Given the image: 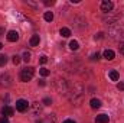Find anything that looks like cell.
<instances>
[{
	"instance_id": "6da1fadb",
	"label": "cell",
	"mask_w": 124,
	"mask_h": 123,
	"mask_svg": "<svg viewBox=\"0 0 124 123\" xmlns=\"http://www.w3.org/2000/svg\"><path fill=\"white\" fill-rule=\"evenodd\" d=\"M33 74H35V68L33 67H26L20 71V80L23 83H28L33 78Z\"/></svg>"
},
{
	"instance_id": "7a4b0ae2",
	"label": "cell",
	"mask_w": 124,
	"mask_h": 123,
	"mask_svg": "<svg viewBox=\"0 0 124 123\" xmlns=\"http://www.w3.org/2000/svg\"><path fill=\"white\" fill-rule=\"evenodd\" d=\"M28 109H29V103H28L26 100L20 98V100H17V101H16V110H17V112L23 113V112H26Z\"/></svg>"
},
{
	"instance_id": "3957f363",
	"label": "cell",
	"mask_w": 124,
	"mask_h": 123,
	"mask_svg": "<svg viewBox=\"0 0 124 123\" xmlns=\"http://www.w3.org/2000/svg\"><path fill=\"white\" fill-rule=\"evenodd\" d=\"M113 7H114V4H113V1H108V0H104V1L101 3V10H102V12H105V13H110V12L113 10Z\"/></svg>"
},
{
	"instance_id": "277c9868",
	"label": "cell",
	"mask_w": 124,
	"mask_h": 123,
	"mask_svg": "<svg viewBox=\"0 0 124 123\" xmlns=\"http://www.w3.org/2000/svg\"><path fill=\"white\" fill-rule=\"evenodd\" d=\"M19 39V33L16 31H9V33H7V41L9 42H16Z\"/></svg>"
},
{
	"instance_id": "5b68a950",
	"label": "cell",
	"mask_w": 124,
	"mask_h": 123,
	"mask_svg": "<svg viewBox=\"0 0 124 123\" xmlns=\"http://www.w3.org/2000/svg\"><path fill=\"white\" fill-rule=\"evenodd\" d=\"M13 113H15V110L10 107V106H4L3 109H1V114L4 116V117H9V116H13Z\"/></svg>"
},
{
	"instance_id": "8992f818",
	"label": "cell",
	"mask_w": 124,
	"mask_h": 123,
	"mask_svg": "<svg viewBox=\"0 0 124 123\" xmlns=\"http://www.w3.org/2000/svg\"><path fill=\"white\" fill-rule=\"evenodd\" d=\"M108 120H110V117L107 114H98L95 117V123H108Z\"/></svg>"
},
{
	"instance_id": "52a82bcc",
	"label": "cell",
	"mask_w": 124,
	"mask_h": 123,
	"mask_svg": "<svg viewBox=\"0 0 124 123\" xmlns=\"http://www.w3.org/2000/svg\"><path fill=\"white\" fill-rule=\"evenodd\" d=\"M39 42H40L39 35H32L31 41H29V45H31V46H38V45H39Z\"/></svg>"
},
{
	"instance_id": "ba28073f",
	"label": "cell",
	"mask_w": 124,
	"mask_h": 123,
	"mask_svg": "<svg viewBox=\"0 0 124 123\" xmlns=\"http://www.w3.org/2000/svg\"><path fill=\"white\" fill-rule=\"evenodd\" d=\"M114 57H116L114 51H111V49H105V51H104V58H105V60L111 61V60H114Z\"/></svg>"
},
{
	"instance_id": "9c48e42d",
	"label": "cell",
	"mask_w": 124,
	"mask_h": 123,
	"mask_svg": "<svg viewBox=\"0 0 124 123\" xmlns=\"http://www.w3.org/2000/svg\"><path fill=\"white\" fill-rule=\"evenodd\" d=\"M90 106H91V109L97 110V109H100V107H101V101H100L98 98H91V101H90Z\"/></svg>"
},
{
	"instance_id": "30bf717a",
	"label": "cell",
	"mask_w": 124,
	"mask_h": 123,
	"mask_svg": "<svg viewBox=\"0 0 124 123\" xmlns=\"http://www.w3.org/2000/svg\"><path fill=\"white\" fill-rule=\"evenodd\" d=\"M108 77L111 78V81H118V78H120V74H118L116 70H111V71L108 72Z\"/></svg>"
},
{
	"instance_id": "8fae6325",
	"label": "cell",
	"mask_w": 124,
	"mask_h": 123,
	"mask_svg": "<svg viewBox=\"0 0 124 123\" xmlns=\"http://www.w3.org/2000/svg\"><path fill=\"white\" fill-rule=\"evenodd\" d=\"M59 33H61L62 36H63V38H69V36H71V31H69L68 28H61Z\"/></svg>"
},
{
	"instance_id": "7c38bea8",
	"label": "cell",
	"mask_w": 124,
	"mask_h": 123,
	"mask_svg": "<svg viewBox=\"0 0 124 123\" xmlns=\"http://www.w3.org/2000/svg\"><path fill=\"white\" fill-rule=\"evenodd\" d=\"M43 19H45L46 22H52V20H54V13H52V12H46V13L43 15Z\"/></svg>"
},
{
	"instance_id": "4fadbf2b",
	"label": "cell",
	"mask_w": 124,
	"mask_h": 123,
	"mask_svg": "<svg viewBox=\"0 0 124 123\" xmlns=\"http://www.w3.org/2000/svg\"><path fill=\"white\" fill-rule=\"evenodd\" d=\"M69 48H71L72 51H77V49L79 48V44H78V41H71V42H69Z\"/></svg>"
},
{
	"instance_id": "5bb4252c",
	"label": "cell",
	"mask_w": 124,
	"mask_h": 123,
	"mask_svg": "<svg viewBox=\"0 0 124 123\" xmlns=\"http://www.w3.org/2000/svg\"><path fill=\"white\" fill-rule=\"evenodd\" d=\"M38 113H40V106L39 103H33V114H38Z\"/></svg>"
},
{
	"instance_id": "9a60e30c",
	"label": "cell",
	"mask_w": 124,
	"mask_h": 123,
	"mask_svg": "<svg viewBox=\"0 0 124 123\" xmlns=\"http://www.w3.org/2000/svg\"><path fill=\"white\" fill-rule=\"evenodd\" d=\"M49 74H51L49 70H46V68H40V75H42V77H48Z\"/></svg>"
},
{
	"instance_id": "2e32d148",
	"label": "cell",
	"mask_w": 124,
	"mask_h": 123,
	"mask_svg": "<svg viewBox=\"0 0 124 123\" xmlns=\"http://www.w3.org/2000/svg\"><path fill=\"white\" fill-rule=\"evenodd\" d=\"M6 62H7V57L6 55H0V67L6 65Z\"/></svg>"
},
{
	"instance_id": "e0dca14e",
	"label": "cell",
	"mask_w": 124,
	"mask_h": 123,
	"mask_svg": "<svg viewBox=\"0 0 124 123\" xmlns=\"http://www.w3.org/2000/svg\"><path fill=\"white\" fill-rule=\"evenodd\" d=\"M29 60H31V52H28V51H25V52H23V61H29Z\"/></svg>"
},
{
	"instance_id": "ac0fdd59",
	"label": "cell",
	"mask_w": 124,
	"mask_h": 123,
	"mask_svg": "<svg viewBox=\"0 0 124 123\" xmlns=\"http://www.w3.org/2000/svg\"><path fill=\"white\" fill-rule=\"evenodd\" d=\"M43 104H45V106H51V104H52V100H51L49 97H45V98H43Z\"/></svg>"
},
{
	"instance_id": "d6986e66",
	"label": "cell",
	"mask_w": 124,
	"mask_h": 123,
	"mask_svg": "<svg viewBox=\"0 0 124 123\" xmlns=\"http://www.w3.org/2000/svg\"><path fill=\"white\" fill-rule=\"evenodd\" d=\"M12 61H13V64H15V65H17V64H19V62H20V57H19V55H15V57H13V60H12Z\"/></svg>"
},
{
	"instance_id": "ffe728a7",
	"label": "cell",
	"mask_w": 124,
	"mask_h": 123,
	"mask_svg": "<svg viewBox=\"0 0 124 123\" xmlns=\"http://www.w3.org/2000/svg\"><path fill=\"white\" fill-rule=\"evenodd\" d=\"M39 62H40V64H46V62H48V58H46L45 55H42V57L39 58Z\"/></svg>"
},
{
	"instance_id": "44dd1931",
	"label": "cell",
	"mask_w": 124,
	"mask_h": 123,
	"mask_svg": "<svg viewBox=\"0 0 124 123\" xmlns=\"http://www.w3.org/2000/svg\"><path fill=\"white\" fill-rule=\"evenodd\" d=\"M102 38H104V33L102 32H100V33L95 35V39H102Z\"/></svg>"
},
{
	"instance_id": "7402d4cb",
	"label": "cell",
	"mask_w": 124,
	"mask_h": 123,
	"mask_svg": "<svg viewBox=\"0 0 124 123\" xmlns=\"http://www.w3.org/2000/svg\"><path fill=\"white\" fill-rule=\"evenodd\" d=\"M118 49H120V52H121V54L124 55V42H121V44H120V46H118Z\"/></svg>"
},
{
	"instance_id": "603a6c76",
	"label": "cell",
	"mask_w": 124,
	"mask_h": 123,
	"mask_svg": "<svg viewBox=\"0 0 124 123\" xmlns=\"http://www.w3.org/2000/svg\"><path fill=\"white\" fill-rule=\"evenodd\" d=\"M45 4H46V6H52V4H55V1H54V0H51V1H49V0H46V1H45Z\"/></svg>"
},
{
	"instance_id": "cb8c5ba5",
	"label": "cell",
	"mask_w": 124,
	"mask_h": 123,
	"mask_svg": "<svg viewBox=\"0 0 124 123\" xmlns=\"http://www.w3.org/2000/svg\"><path fill=\"white\" fill-rule=\"evenodd\" d=\"M0 123H9V119H7V117H4V116H3V117H1V119H0Z\"/></svg>"
},
{
	"instance_id": "d4e9b609",
	"label": "cell",
	"mask_w": 124,
	"mask_h": 123,
	"mask_svg": "<svg viewBox=\"0 0 124 123\" xmlns=\"http://www.w3.org/2000/svg\"><path fill=\"white\" fill-rule=\"evenodd\" d=\"M117 88H118V90H124V83H120V84L117 86Z\"/></svg>"
},
{
	"instance_id": "484cf974",
	"label": "cell",
	"mask_w": 124,
	"mask_h": 123,
	"mask_svg": "<svg viewBox=\"0 0 124 123\" xmlns=\"http://www.w3.org/2000/svg\"><path fill=\"white\" fill-rule=\"evenodd\" d=\"M98 58H100V54H98V52H97V54H94V55H93V60H98Z\"/></svg>"
},
{
	"instance_id": "4316f807",
	"label": "cell",
	"mask_w": 124,
	"mask_h": 123,
	"mask_svg": "<svg viewBox=\"0 0 124 123\" xmlns=\"http://www.w3.org/2000/svg\"><path fill=\"white\" fill-rule=\"evenodd\" d=\"M63 123H75V122H74V120H71V119H66Z\"/></svg>"
},
{
	"instance_id": "83f0119b",
	"label": "cell",
	"mask_w": 124,
	"mask_h": 123,
	"mask_svg": "<svg viewBox=\"0 0 124 123\" xmlns=\"http://www.w3.org/2000/svg\"><path fill=\"white\" fill-rule=\"evenodd\" d=\"M1 48H3V45H1V42H0V49H1Z\"/></svg>"
},
{
	"instance_id": "f1b7e54d",
	"label": "cell",
	"mask_w": 124,
	"mask_h": 123,
	"mask_svg": "<svg viewBox=\"0 0 124 123\" xmlns=\"http://www.w3.org/2000/svg\"><path fill=\"white\" fill-rule=\"evenodd\" d=\"M1 33H3V29H0V35H1Z\"/></svg>"
}]
</instances>
